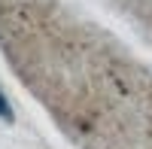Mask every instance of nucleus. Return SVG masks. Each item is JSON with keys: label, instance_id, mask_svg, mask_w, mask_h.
<instances>
[{"label": "nucleus", "instance_id": "1", "mask_svg": "<svg viewBox=\"0 0 152 149\" xmlns=\"http://www.w3.org/2000/svg\"><path fill=\"white\" fill-rule=\"evenodd\" d=\"M0 119L12 122V107H9V101H6V94H3V91H0Z\"/></svg>", "mask_w": 152, "mask_h": 149}]
</instances>
